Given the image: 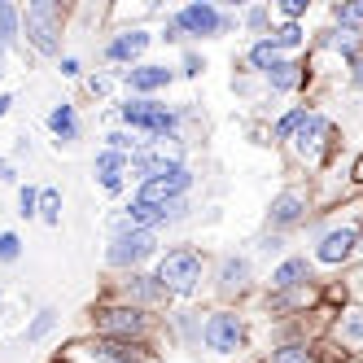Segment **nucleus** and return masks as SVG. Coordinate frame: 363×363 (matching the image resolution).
<instances>
[{"instance_id":"aec40b11","label":"nucleus","mask_w":363,"mask_h":363,"mask_svg":"<svg viewBox=\"0 0 363 363\" xmlns=\"http://www.w3.org/2000/svg\"><path fill=\"white\" fill-rule=\"evenodd\" d=\"M333 337L342 342L346 350H363V306H346L333 324Z\"/></svg>"},{"instance_id":"a18cd8bd","label":"nucleus","mask_w":363,"mask_h":363,"mask_svg":"<svg viewBox=\"0 0 363 363\" xmlns=\"http://www.w3.org/2000/svg\"><path fill=\"white\" fill-rule=\"evenodd\" d=\"M0 302H5V294H0Z\"/></svg>"},{"instance_id":"423d86ee","label":"nucleus","mask_w":363,"mask_h":363,"mask_svg":"<svg viewBox=\"0 0 363 363\" xmlns=\"http://www.w3.org/2000/svg\"><path fill=\"white\" fill-rule=\"evenodd\" d=\"M158 254V232H145V228H118L114 223V237L106 245V263L118 272H140V263Z\"/></svg>"},{"instance_id":"49530a36","label":"nucleus","mask_w":363,"mask_h":363,"mask_svg":"<svg viewBox=\"0 0 363 363\" xmlns=\"http://www.w3.org/2000/svg\"><path fill=\"white\" fill-rule=\"evenodd\" d=\"M53 363H62V359H53Z\"/></svg>"},{"instance_id":"4be33fe9","label":"nucleus","mask_w":363,"mask_h":363,"mask_svg":"<svg viewBox=\"0 0 363 363\" xmlns=\"http://www.w3.org/2000/svg\"><path fill=\"white\" fill-rule=\"evenodd\" d=\"M320 44L333 48V53H337V57H346V62H354V57L363 53V35H359V31H342V27L320 31Z\"/></svg>"},{"instance_id":"e433bc0d","label":"nucleus","mask_w":363,"mask_h":363,"mask_svg":"<svg viewBox=\"0 0 363 363\" xmlns=\"http://www.w3.org/2000/svg\"><path fill=\"white\" fill-rule=\"evenodd\" d=\"M350 84H354V88H363V53L350 62Z\"/></svg>"},{"instance_id":"79ce46f5","label":"nucleus","mask_w":363,"mask_h":363,"mask_svg":"<svg viewBox=\"0 0 363 363\" xmlns=\"http://www.w3.org/2000/svg\"><path fill=\"white\" fill-rule=\"evenodd\" d=\"M350 175H354V184H363V153H359V162H354V171H350Z\"/></svg>"},{"instance_id":"a19ab883","label":"nucleus","mask_w":363,"mask_h":363,"mask_svg":"<svg viewBox=\"0 0 363 363\" xmlns=\"http://www.w3.org/2000/svg\"><path fill=\"white\" fill-rule=\"evenodd\" d=\"M9 106H13V96H9V92H0V118L9 114Z\"/></svg>"},{"instance_id":"7ed1b4c3","label":"nucleus","mask_w":363,"mask_h":363,"mask_svg":"<svg viewBox=\"0 0 363 363\" xmlns=\"http://www.w3.org/2000/svg\"><path fill=\"white\" fill-rule=\"evenodd\" d=\"M201 276H206V263L201 254L193 245H175L158 258V272H153V280L162 284L167 298H193L201 289Z\"/></svg>"},{"instance_id":"f3484780","label":"nucleus","mask_w":363,"mask_h":363,"mask_svg":"<svg viewBox=\"0 0 363 363\" xmlns=\"http://www.w3.org/2000/svg\"><path fill=\"white\" fill-rule=\"evenodd\" d=\"M149 31L145 27H132V31H118L110 44H106V62H136L145 48H149Z\"/></svg>"},{"instance_id":"39448f33","label":"nucleus","mask_w":363,"mask_h":363,"mask_svg":"<svg viewBox=\"0 0 363 363\" xmlns=\"http://www.w3.org/2000/svg\"><path fill=\"white\" fill-rule=\"evenodd\" d=\"M232 27H237V18H232V13L215 9L211 0H197V5H184V9L167 22V35H171V40H179V35H189V40H211V35H223V31H232Z\"/></svg>"},{"instance_id":"bb28decb","label":"nucleus","mask_w":363,"mask_h":363,"mask_svg":"<svg viewBox=\"0 0 363 363\" xmlns=\"http://www.w3.org/2000/svg\"><path fill=\"white\" fill-rule=\"evenodd\" d=\"M18 35H22V27H18V9L0 0V53H5V48H13Z\"/></svg>"},{"instance_id":"4468645a","label":"nucleus","mask_w":363,"mask_h":363,"mask_svg":"<svg viewBox=\"0 0 363 363\" xmlns=\"http://www.w3.org/2000/svg\"><path fill=\"white\" fill-rule=\"evenodd\" d=\"M171 79H175L171 66H132V70H123V84L132 88V96H153V92L171 88Z\"/></svg>"},{"instance_id":"f257e3e1","label":"nucleus","mask_w":363,"mask_h":363,"mask_svg":"<svg viewBox=\"0 0 363 363\" xmlns=\"http://www.w3.org/2000/svg\"><path fill=\"white\" fill-rule=\"evenodd\" d=\"M22 40H27L40 57H57L62 53V27H66V9L57 0H31L27 9L18 13Z\"/></svg>"},{"instance_id":"20e7f679","label":"nucleus","mask_w":363,"mask_h":363,"mask_svg":"<svg viewBox=\"0 0 363 363\" xmlns=\"http://www.w3.org/2000/svg\"><path fill=\"white\" fill-rule=\"evenodd\" d=\"M92 328L96 337H110V342H127V346H145L149 337V311L127 306V302H110L92 311Z\"/></svg>"},{"instance_id":"9b49d317","label":"nucleus","mask_w":363,"mask_h":363,"mask_svg":"<svg viewBox=\"0 0 363 363\" xmlns=\"http://www.w3.org/2000/svg\"><path fill=\"white\" fill-rule=\"evenodd\" d=\"M359 254V223H342V228H328L320 245H315V263L324 267H342L346 258Z\"/></svg>"},{"instance_id":"dca6fc26","label":"nucleus","mask_w":363,"mask_h":363,"mask_svg":"<svg viewBox=\"0 0 363 363\" xmlns=\"http://www.w3.org/2000/svg\"><path fill=\"white\" fill-rule=\"evenodd\" d=\"M92 171H96L101 189H106L110 197L127 189V158H123V153H114V149H101V153H96V162H92Z\"/></svg>"},{"instance_id":"cd10ccee","label":"nucleus","mask_w":363,"mask_h":363,"mask_svg":"<svg viewBox=\"0 0 363 363\" xmlns=\"http://www.w3.org/2000/svg\"><path fill=\"white\" fill-rule=\"evenodd\" d=\"M35 219H44L48 228L62 223V193L57 189H40V215Z\"/></svg>"},{"instance_id":"5701e85b","label":"nucleus","mask_w":363,"mask_h":363,"mask_svg":"<svg viewBox=\"0 0 363 363\" xmlns=\"http://www.w3.org/2000/svg\"><path fill=\"white\" fill-rule=\"evenodd\" d=\"M280 57H284V53H280V48H276L267 35H263V40H254V44H250V53H245V62H250L258 74H267V70H272Z\"/></svg>"},{"instance_id":"7c9ffc66","label":"nucleus","mask_w":363,"mask_h":363,"mask_svg":"<svg viewBox=\"0 0 363 363\" xmlns=\"http://www.w3.org/2000/svg\"><path fill=\"white\" fill-rule=\"evenodd\" d=\"M18 215L22 219H35L40 215V189H31V184L18 189Z\"/></svg>"},{"instance_id":"2eb2a0df","label":"nucleus","mask_w":363,"mask_h":363,"mask_svg":"<svg viewBox=\"0 0 363 363\" xmlns=\"http://www.w3.org/2000/svg\"><path fill=\"white\" fill-rule=\"evenodd\" d=\"M215 280H219V294H223V298H232V294H245V289H250V280H254L250 258H241V254H228L223 263H219V272H215Z\"/></svg>"},{"instance_id":"ddd939ff","label":"nucleus","mask_w":363,"mask_h":363,"mask_svg":"<svg viewBox=\"0 0 363 363\" xmlns=\"http://www.w3.org/2000/svg\"><path fill=\"white\" fill-rule=\"evenodd\" d=\"M118 302H127V306H140V311H145V306H158V302H167V294H162V284L153 280V276H145V272H127Z\"/></svg>"},{"instance_id":"b1692460","label":"nucleus","mask_w":363,"mask_h":363,"mask_svg":"<svg viewBox=\"0 0 363 363\" xmlns=\"http://www.w3.org/2000/svg\"><path fill=\"white\" fill-rule=\"evenodd\" d=\"M53 328H57V311H53V306H44V311H35V320L22 328V337H27V342L35 346V342H44V337L53 333Z\"/></svg>"},{"instance_id":"a211bd4d","label":"nucleus","mask_w":363,"mask_h":363,"mask_svg":"<svg viewBox=\"0 0 363 363\" xmlns=\"http://www.w3.org/2000/svg\"><path fill=\"white\" fill-rule=\"evenodd\" d=\"M263 79H267V88H272V92H298V88L306 84V70H302V62H298V57H280V62L263 74Z\"/></svg>"},{"instance_id":"2f4dec72","label":"nucleus","mask_w":363,"mask_h":363,"mask_svg":"<svg viewBox=\"0 0 363 363\" xmlns=\"http://www.w3.org/2000/svg\"><path fill=\"white\" fill-rule=\"evenodd\" d=\"M18 258H22V237L18 232H0V267L18 263Z\"/></svg>"},{"instance_id":"c756f323","label":"nucleus","mask_w":363,"mask_h":363,"mask_svg":"<svg viewBox=\"0 0 363 363\" xmlns=\"http://www.w3.org/2000/svg\"><path fill=\"white\" fill-rule=\"evenodd\" d=\"M306 114H311L306 106H298V110H289V114H284V118H280V123L272 127V140H289V136L298 132V127H302V118H306Z\"/></svg>"},{"instance_id":"f8f14e48","label":"nucleus","mask_w":363,"mask_h":363,"mask_svg":"<svg viewBox=\"0 0 363 363\" xmlns=\"http://www.w3.org/2000/svg\"><path fill=\"white\" fill-rule=\"evenodd\" d=\"M306 211H311L306 193H302V189H284V193H276V197H272V211H267V228L276 232V237H284V232H289V228L306 223Z\"/></svg>"},{"instance_id":"c03bdc74","label":"nucleus","mask_w":363,"mask_h":363,"mask_svg":"<svg viewBox=\"0 0 363 363\" xmlns=\"http://www.w3.org/2000/svg\"><path fill=\"white\" fill-rule=\"evenodd\" d=\"M359 254H363V228H359Z\"/></svg>"},{"instance_id":"a878e982","label":"nucleus","mask_w":363,"mask_h":363,"mask_svg":"<svg viewBox=\"0 0 363 363\" xmlns=\"http://www.w3.org/2000/svg\"><path fill=\"white\" fill-rule=\"evenodd\" d=\"M333 22L342 31H359L363 35V0H350V5H333Z\"/></svg>"},{"instance_id":"473e14b6","label":"nucleus","mask_w":363,"mask_h":363,"mask_svg":"<svg viewBox=\"0 0 363 363\" xmlns=\"http://www.w3.org/2000/svg\"><path fill=\"white\" fill-rule=\"evenodd\" d=\"M241 22H245L250 31L263 35V31H267V22H272V9H267V5H254V9H245V13H241Z\"/></svg>"},{"instance_id":"f704fd0d","label":"nucleus","mask_w":363,"mask_h":363,"mask_svg":"<svg viewBox=\"0 0 363 363\" xmlns=\"http://www.w3.org/2000/svg\"><path fill=\"white\" fill-rule=\"evenodd\" d=\"M110 84H114V79H110V74H92V79H88V88H92V96H106V92H110Z\"/></svg>"},{"instance_id":"9d476101","label":"nucleus","mask_w":363,"mask_h":363,"mask_svg":"<svg viewBox=\"0 0 363 363\" xmlns=\"http://www.w3.org/2000/svg\"><path fill=\"white\" fill-rule=\"evenodd\" d=\"M333 136H337V132H333V123H328L324 114L311 110V114L302 118V127L289 136V145H294V153H298L306 167H324V158L333 153Z\"/></svg>"},{"instance_id":"412c9836","label":"nucleus","mask_w":363,"mask_h":363,"mask_svg":"<svg viewBox=\"0 0 363 363\" xmlns=\"http://www.w3.org/2000/svg\"><path fill=\"white\" fill-rule=\"evenodd\" d=\"M48 132H53L62 145L79 140V114H74V106H70V101H62V106H53V110H48Z\"/></svg>"},{"instance_id":"72a5a7b5","label":"nucleus","mask_w":363,"mask_h":363,"mask_svg":"<svg viewBox=\"0 0 363 363\" xmlns=\"http://www.w3.org/2000/svg\"><path fill=\"white\" fill-rule=\"evenodd\" d=\"M311 5H306V0H284V5H280V13H284V22H298L302 13H306Z\"/></svg>"},{"instance_id":"1a4fd4ad","label":"nucleus","mask_w":363,"mask_h":363,"mask_svg":"<svg viewBox=\"0 0 363 363\" xmlns=\"http://www.w3.org/2000/svg\"><path fill=\"white\" fill-rule=\"evenodd\" d=\"M62 363H149V359H145V346L96 337V342H70L62 350Z\"/></svg>"},{"instance_id":"c85d7f7f","label":"nucleus","mask_w":363,"mask_h":363,"mask_svg":"<svg viewBox=\"0 0 363 363\" xmlns=\"http://www.w3.org/2000/svg\"><path fill=\"white\" fill-rule=\"evenodd\" d=\"M272 363H315V354H311L306 342H284L272 350Z\"/></svg>"},{"instance_id":"37998d69","label":"nucleus","mask_w":363,"mask_h":363,"mask_svg":"<svg viewBox=\"0 0 363 363\" xmlns=\"http://www.w3.org/2000/svg\"><path fill=\"white\" fill-rule=\"evenodd\" d=\"M0 79H5V53H0Z\"/></svg>"},{"instance_id":"f03ea898","label":"nucleus","mask_w":363,"mask_h":363,"mask_svg":"<svg viewBox=\"0 0 363 363\" xmlns=\"http://www.w3.org/2000/svg\"><path fill=\"white\" fill-rule=\"evenodd\" d=\"M118 118H123L127 132H136L145 140H167V136L179 132V118H184V114L162 106L158 96H127L118 106Z\"/></svg>"},{"instance_id":"6e6552de","label":"nucleus","mask_w":363,"mask_h":363,"mask_svg":"<svg viewBox=\"0 0 363 363\" xmlns=\"http://www.w3.org/2000/svg\"><path fill=\"white\" fill-rule=\"evenodd\" d=\"M201 342H206V350L211 354H241V346H245V320L237 315V311H211V315L201 320Z\"/></svg>"},{"instance_id":"0eeeda50","label":"nucleus","mask_w":363,"mask_h":363,"mask_svg":"<svg viewBox=\"0 0 363 363\" xmlns=\"http://www.w3.org/2000/svg\"><path fill=\"white\" fill-rule=\"evenodd\" d=\"M189 184H193V171L179 162V167H162L158 175H149V179H140V189H136V197L132 201H140V206H153V211H162V206H171V201H179L189 193Z\"/></svg>"},{"instance_id":"6ab92c4d","label":"nucleus","mask_w":363,"mask_h":363,"mask_svg":"<svg viewBox=\"0 0 363 363\" xmlns=\"http://www.w3.org/2000/svg\"><path fill=\"white\" fill-rule=\"evenodd\" d=\"M306 280H311L306 258H284V263L272 272V289L276 294H294V289H306Z\"/></svg>"},{"instance_id":"393cba45","label":"nucleus","mask_w":363,"mask_h":363,"mask_svg":"<svg viewBox=\"0 0 363 363\" xmlns=\"http://www.w3.org/2000/svg\"><path fill=\"white\" fill-rule=\"evenodd\" d=\"M267 40L280 48V53H298V48H302V27H298V22H284V27H276V31H267Z\"/></svg>"},{"instance_id":"ea45409f","label":"nucleus","mask_w":363,"mask_h":363,"mask_svg":"<svg viewBox=\"0 0 363 363\" xmlns=\"http://www.w3.org/2000/svg\"><path fill=\"white\" fill-rule=\"evenodd\" d=\"M184 74H201V62H197V53H189V57H184Z\"/></svg>"},{"instance_id":"4c0bfd02","label":"nucleus","mask_w":363,"mask_h":363,"mask_svg":"<svg viewBox=\"0 0 363 363\" xmlns=\"http://www.w3.org/2000/svg\"><path fill=\"white\" fill-rule=\"evenodd\" d=\"M13 179H18V175H13V162L0 158V184H13Z\"/></svg>"},{"instance_id":"c9c22d12","label":"nucleus","mask_w":363,"mask_h":363,"mask_svg":"<svg viewBox=\"0 0 363 363\" xmlns=\"http://www.w3.org/2000/svg\"><path fill=\"white\" fill-rule=\"evenodd\" d=\"M280 237H276V232H272V237H263V241H258V250H263V254H280Z\"/></svg>"},{"instance_id":"58836bf2","label":"nucleus","mask_w":363,"mask_h":363,"mask_svg":"<svg viewBox=\"0 0 363 363\" xmlns=\"http://www.w3.org/2000/svg\"><path fill=\"white\" fill-rule=\"evenodd\" d=\"M62 74H66V79H74V74H79V57H62Z\"/></svg>"}]
</instances>
